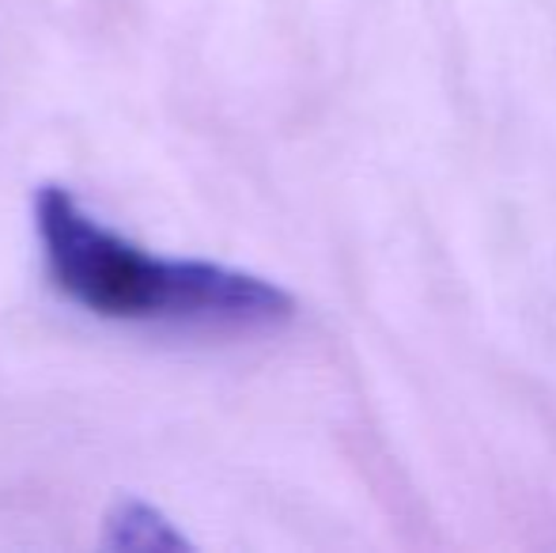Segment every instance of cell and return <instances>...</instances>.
Listing matches in <instances>:
<instances>
[{"mask_svg":"<svg viewBox=\"0 0 556 553\" xmlns=\"http://www.w3.org/2000/svg\"><path fill=\"white\" fill-rule=\"evenodd\" d=\"M46 274L65 300L122 323L277 326L295 315L280 285L198 259H160L117 236L65 186L35 193Z\"/></svg>","mask_w":556,"mask_h":553,"instance_id":"cell-1","label":"cell"},{"mask_svg":"<svg viewBox=\"0 0 556 553\" xmlns=\"http://www.w3.org/2000/svg\"><path fill=\"white\" fill-rule=\"evenodd\" d=\"M106 546L114 550H137V553H155V550H186L190 542L175 531L167 516L160 508L144 501H117L114 512L106 516Z\"/></svg>","mask_w":556,"mask_h":553,"instance_id":"cell-2","label":"cell"}]
</instances>
